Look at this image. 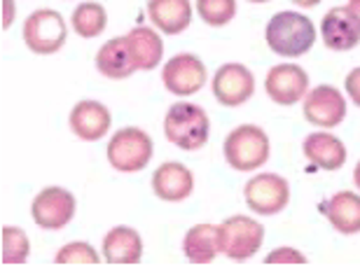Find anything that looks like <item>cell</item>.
I'll return each mask as SVG.
<instances>
[{"instance_id": "6da1fadb", "label": "cell", "mask_w": 360, "mask_h": 273, "mask_svg": "<svg viewBox=\"0 0 360 273\" xmlns=\"http://www.w3.org/2000/svg\"><path fill=\"white\" fill-rule=\"evenodd\" d=\"M264 40L274 54L302 56L314 47L316 26L300 12H278L264 28Z\"/></svg>"}, {"instance_id": "7a4b0ae2", "label": "cell", "mask_w": 360, "mask_h": 273, "mask_svg": "<svg viewBox=\"0 0 360 273\" xmlns=\"http://www.w3.org/2000/svg\"><path fill=\"white\" fill-rule=\"evenodd\" d=\"M208 131H211V121L201 105L180 100L169 107L167 117H164V133L171 145L185 152H194L201 149L208 140Z\"/></svg>"}, {"instance_id": "3957f363", "label": "cell", "mask_w": 360, "mask_h": 273, "mask_svg": "<svg viewBox=\"0 0 360 273\" xmlns=\"http://www.w3.org/2000/svg\"><path fill=\"white\" fill-rule=\"evenodd\" d=\"M222 152H225V161L234 171L243 173V171L262 168L271 154L269 135L255 124H241L225 138Z\"/></svg>"}, {"instance_id": "277c9868", "label": "cell", "mask_w": 360, "mask_h": 273, "mask_svg": "<svg viewBox=\"0 0 360 273\" xmlns=\"http://www.w3.org/2000/svg\"><path fill=\"white\" fill-rule=\"evenodd\" d=\"M153 138L143 128L127 126L120 128L108 142V164L120 173H136L143 171L153 159Z\"/></svg>"}, {"instance_id": "5b68a950", "label": "cell", "mask_w": 360, "mask_h": 273, "mask_svg": "<svg viewBox=\"0 0 360 273\" xmlns=\"http://www.w3.org/2000/svg\"><path fill=\"white\" fill-rule=\"evenodd\" d=\"M220 253L232 262H246L262 248L264 227L248 215H232L218 227Z\"/></svg>"}, {"instance_id": "8992f818", "label": "cell", "mask_w": 360, "mask_h": 273, "mask_svg": "<svg viewBox=\"0 0 360 273\" xmlns=\"http://www.w3.org/2000/svg\"><path fill=\"white\" fill-rule=\"evenodd\" d=\"M68 28L56 10H35L24 21V42L33 54L49 56L66 45Z\"/></svg>"}, {"instance_id": "52a82bcc", "label": "cell", "mask_w": 360, "mask_h": 273, "mask_svg": "<svg viewBox=\"0 0 360 273\" xmlns=\"http://www.w3.org/2000/svg\"><path fill=\"white\" fill-rule=\"evenodd\" d=\"M243 199L257 215H276L290 201V185L276 173H260L243 185Z\"/></svg>"}, {"instance_id": "ba28073f", "label": "cell", "mask_w": 360, "mask_h": 273, "mask_svg": "<svg viewBox=\"0 0 360 273\" xmlns=\"http://www.w3.org/2000/svg\"><path fill=\"white\" fill-rule=\"evenodd\" d=\"M33 222L45 232H59L73 220L75 197L63 187H45L31 204Z\"/></svg>"}, {"instance_id": "9c48e42d", "label": "cell", "mask_w": 360, "mask_h": 273, "mask_svg": "<svg viewBox=\"0 0 360 273\" xmlns=\"http://www.w3.org/2000/svg\"><path fill=\"white\" fill-rule=\"evenodd\" d=\"M304 119L319 128H335L347 117L344 93L333 84H319L304 96Z\"/></svg>"}, {"instance_id": "30bf717a", "label": "cell", "mask_w": 360, "mask_h": 273, "mask_svg": "<svg viewBox=\"0 0 360 273\" xmlns=\"http://www.w3.org/2000/svg\"><path fill=\"white\" fill-rule=\"evenodd\" d=\"M162 82L176 96H192L206 84V66L194 54H178L164 63Z\"/></svg>"}, {"instance_id": "8fae6325", "label": "cell", "mask_w": 360, "mask_h": 273, "mask_svg": "<svg viewBox=\"0 0 360 273\" xmlns=\"http://www.w3.org/2000/svg\"><path fill=\"white\" fill-rule=\"evenodd\" d=\"M255 93V77L243 63H225L213 75V96L227 107H239Z\"/></svg>"}, {"instance_id": "7c38bea8", "label": "cell", "mask_w": 360, "mask_h": 273, "mask_svg": "<svg viewBox=\"0 0 360 273\" xmlns=\"http://www.w3.org/2000/svg\"><path fill=\"white\" fill-rule=\"evenodd\" d=\"M267 96L278 105H295L309 93V75L297 63H278L264 80Z\"/></svg>"}, {"instance_id": "4fadbf2b", "label": "cell", "mask_w": 360, "mask_h": 273, "mask_svg": "<svg viewBox=\"0 0 360 273\" xmlns=\"http://www.w3.org/2000/svg\"><path fill=\"white\" fill-rule=\"evenodd\" d=\"M321 38L333 52H349L360 42V24L349 7H333L321 21Z\"/></svg>"}, {"instance_id": "5bb4252c", "label": "cell", "mask_w": 360, "mask_h": 273, "mask_svg": "<svg viewBox=\"0 0 360 273\" xmlns=\"http://www.w3.org/2000/svg\"><path fill=\"white\" fill-rule=\"evenodd\" d=\"M68 124H70V131H73L77 138L94 142V140H101L110 131L112 117H110V110H108L103 103H98V100H80V103H75L73 110H70Z\"/></svg>"}, {"instance_id": "9a60e30c", "label": "cell", "mask_w": 360, "mask_h": 273, "mask_svg": "<svg viewBox=\"0 0 360 273\" xmlns=\"http://www.w3.org/2000/svg\"><path fill=\"white\" fill-rule=\"evenodd\" d=\"M153 192L157 194V199L180 204V201L190 199V194L194 192V175L183 164L167 161L153 173Z\"/></svg>"}, {"instance_id": "2e32d148", "label": "cell", "mask_w": 360, "mask_h": 273, "mask_svg": "<svg viewBox=\"0 0 360 273\" xmlns=\"http://www.w3.org/2000/svg\"><path fill=\"white\" fill-rule=\"evenodd\" d=\"M302 152H304L307 161H311L316 168L323 171H337L347 161V147L337 135L328 131H316L307 135L302 142Z\"/></svg>"}, {"instance_id": "e0dca14e", "label": "cell", "mask_w": 360, "mask_h": 273, "mask_svg": "<svg viewBox=\"0 0 360 273\" xmlns=\"http://www.w3.org/2000/svg\"><path fill=\"white\" fill-rule=\"evenodd\" d=\"M101 250L108 264H139L143 257V239L131 227H112L105 234Z\"/></svg>"}, {"instance_id": "ac0fdd59", "label": "cell", "mask_w": 360, "mask_h": 273, "mask_svg": "<svg viewBox=\"0 0 360 273\" xmlns=\"http://www.w3.org/2000/svg\"><path fill=\"white\" fill-rule=\"evenodd\" d=\"M96 68L98 73L108 80H127L134 75L136 61L131 56V49L127 45V38H112L96 52Z\"/></svg>"}, {"instance_id": "d6986e66", "label": "cell", "mask_w": 360, "mask_h": 273, "mask_svg": "<svg viewBox=\"0 0 360 273\" xmlns=\"http://www.w3.org/2000/svg\"><path fill=\"white\" fill-rule=\"evenodd\" d=\"M150 21L167 35L183 33L192 21L190 0H148Z\"/></svg>"}, {"instance_id": "ffe728a7", "label": "cell", "mask_w": 360, "mask_h": 273, "mask_svg": "<svg viewBox=\"0 0 360 273\" xmlns=\"http://www.w3.org/2000/svg\"><path fill=\"white\" fill-rule=\"evenodd\" d=\"M321 211L340 234L351 236L360 232V197L356 192H337Z\"/></svg>"}, {"instance_id": "44dd1931", "label": "cell", "mask_w": 360, "mask_h": 273, "mask_svg": "<svg viewBox=\"0 0 360 273\" xmlns=\"http://www.w3.org/2000/svg\"><path fill=\"white\" fill-rule=\"evenodd\" d=\"M124 38H127L129 49H131L136 68L139 70L157 68V63H160L164 56V42L160 35H157V31H153V28H148V26H136Z\"/></svg>"}, {"instance_id": "7402d4cb", "label": "cell", "mask_w": 360, "mask_h": 273, "mask_svg": "<svg viewBox=\"0 0 360 273\" xmlns=\"http://www.w3.org/2000/svg\"><path fill=\"white\" fill-rule=\"evenodd\" d=\"M183 253L194 264H208L220 255V234L213 225H194L183 239Z\"/></svg>"}, {"instance_id": "603a6c76", "label": "cell", "mask_w": 360, "mask_h": 273, "mask_svg": "<svg viewBox=\"0 0 360 273\" xmlns=\"http://www.w3.org/2000/svg\"><path fill=\"white\" fill-rule=\"evenodd\" d=\"M70 26L80 38H98L108 26V12L101 3H82L73 10Z\"/></svg>"}, {"instance_id": "cb8c5ba5", "label": "cell", "mask_w": 360, "mask_h": 273, "mask_svg": "<svg viewBox=\"0 0 360 273\" xmlns=\"http://www.w3.org/2000/svg\"><path fill=\"white\" fill-rule=\"evenodd\" d=\"M197 14L213 28L227 26L236 14V0H197Z\"/></svg>"}, {"instance_id": "d4e9b609", "label": "cell", "mask_w": 360, "mask_h": 273, "mask_svg": "<svg viewBox=\"0 0 360 273\" xmlns=\"http://www.w3.org/2000/svg\"><path fill=\"white\" fill-rule=\"evenodd\" d=\"M31 255V241L19 227H3V262L21 264Z\"/></svg>"}, {"instance_id": "484cf974", "label": "cell", "mask_w": 360, "mask_h": 273, "mask_svg": "<svg viewBox=\"0 0 360 273\" xmlns=\"http://www.w3.org/2000/svg\"><path fill=\"white\" fill-rule=\"evenodd\" d=\"M56 264H98L101 257L87 241H73L63 246L54 257Z\"/></svg>"}, {"instance_id": "4316f807", "label": "cell", "mask_w": 360, "mask_h": 273, "mask_svg": "<svg viewBox=\"0 0 360 273\" xmlns=\"http://www.w3.org/2000/svg\"><path fill=\"white\" fill-rule=\"evenodd\" d=\"M267 264H307V255L295 248H276L264 257Z\"/></svg>"}, {"instance_id": "83f0119b", "label": "cell", "mask_w": 360, "mask_h": 273, "mask_svg": "<svg viewBox=\"0 0 360 273\" xmlns=\"http://www.w3.org/2000/svg\"><path fill=\"white\" fill-rule=\"evenodd\" d=\"M344 89L351 96V100L360 107V66L354 68L351 73L347 75V82H344Z\"/></svg>"}, {"instance_id": "f1b7e54d", "label": "cell", "mask_w": 360, "mask_h": 273, "mask_svg": "<svg viewBox=\"0 0 360 273\" xmlns=\"http://www.w3.org/2000/svg\"><path fill=\"white\" fill-rule=\"evenodd\" d=\"M14 0H3V28L7 31L14 24Z\"/></svg>"}, {"instance_id": "f546056e", "label": "cell", "mask_w": 360, "mask_h": 273, "mask_svg": "<svg viewBox=\"0 0 360 273\" xmlns=\"http://www.w3.org/2000/svg\"><path fill=\"white\" fill-rule=\"evenodd\" d=\"M349 12L354 14V17L358 19V24H360V0H349Z\"/></svg>"}, {"instance_id": "4dcf8cb0", "label": "cell", "mask_w": 360, "mask_h": 273, "mask_svg": "<svg viewBox=\"0 0 360 273\" xmlns=\"http://www.w3.org/2000/svg\"><path fill=\"white\" fill-rule=\"evenodd\" d=\"M292 3L297 5V7H304V10H311V7L319 5L321 0H292Z\"/></svg>"}, {"instance_id": "1f68e13d", "label": "cell", "mask_w": 360, "mask_h": 273, "mask_svg": "<svg viewBox=\"0 0 360 273\" xmlns=\"http://www.w3.org/2000/svg\"><path fill=\"white\" fill-rule=\"evenodd\" d=\"M354 182H356V187H360V161L356 164V171H354Z\"/></svg>"}, {"instance_id": "d6a6232c", "label": "cell", "mask_w": 360, "mask_h": 273, "mask_svg": "<svg viewBox=\"0 0 360 273\" xmlns=\"http://www.w3.org/2000/svg\"><path fill=\"white\" fill-rule=\"evenodd\" d=\"M248 3H269V0H248Z\"/></svg>"}]
</instances>
